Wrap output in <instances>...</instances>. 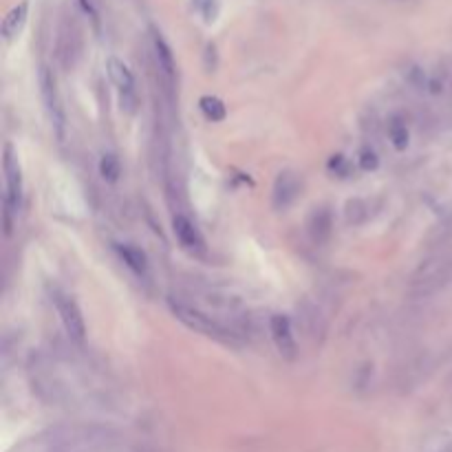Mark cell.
<instances>
[{
  "label": "cell",
  "instance_id": "3957f363",
  "mask_svg": "<svg viewBox=\"0 0 452 452\" xmlns=\"http://www.w3.org/2000/svg\"><path fill=\"white\" fill-rule=\"evenodd\" d=\"M40 97H42V104H44V111L49 115V122L54 126V132L58 139H64V130H66V115H64V106H62V97H60V91H58V82H56V75L42 66L40 69Z\"/></svg>",
  "mask_w": 452,
  "mask_h": 452
},
{
  "label": "cell",
  "instance_id": "52a82bcc",
  "mask_svg": "<svg viewBox=\"0 0 452 452\" xmlns=\"http://www.w3.org/2000/svg\"><path fill=\"white\" fill-rule=\"evenodd\" d=\"M172 230H175V237L177 241L188 249V252H203L206 249V241L201 237L199 227L188 219V216L177 214L172 219Z\"/></svg>",
  "mask_w": 452,
  "mask_h": 452
},
{
  "label": "cell",
  "instance_id": "7a4b0ae2",
  "mask_svg": "<svg viewBox=\"0 0 452 452\" xmlns=\"http://www.w3.org/2000/svg\"><path fill=\"white\" fill-rule=\"evenodd\" d=\"M3 172H5V196H3L5 232L11 234V216L18 214L20 201H23V170H20L18 157H15L11 144H5V153H3Z\"/></svg>",
  "mask_w": 452,
  "mask_h": 452
},
{
  "label": "cell",
  "instance_id": "9c48e42d",
  "mask_svg": "<svg viewBox=\"0 0 452 452\" xmlns=\"http://www.w3.org/2000/svg\"><path fill=\"white\" fill-rule=\"evenodd\" d=\"M153 49H155V60H157L161 75L172 84L177 77V62H175V54H172L170 44L165 42V38L159 31H153Z\"/></svg>",
  "mask_w": 452,
  "mask_h": 452
},
{
  "label": "cell",
  "instance_id": "8fae6325",
  "mask_svg": "<svg viewBox=\"0 0 452 452\" xmlns=\"http://www.w3.org/2000/svg\"><path fill=\"white\" fill-rule=\"evenodd\" d=\"M117 249V254H120V258L126 263V267H130L135 274H146L148 272V256L144 249L135 247V245H130V243H124V245H115Z\"/></svg>",
  "mask_w": 452,
  "mask_h": 452
},
{
  "label": "cell",
  "instance_id": "4fadbf2b",
  "mask_svg": "<svg viewBox=\"0 0 452 452\" xmlns=\"http://www.w3.org/2000/svg\"><path fill=\"white\" fill-rule=\"evenodd\" d=\"M199 108L201 113L206 115V120L210 122H223L225 117H227V108L225 104L221 102L219 97H214V95H203L199 99Z\"/></svg>",
  "mask_w": 452,
  "mask_h": 452
},
{
  "label": "cell",
  "instance_id": "2e32d148",
  "mask_svg": "<svg viewBox=\"0 0 452 452\" xmlns=\"http://www.w3.org/2000/svg\"><path fill=\"white\" fill-rule=\"evenodd\" d=\"M192 3L199 15L203 18V23L212 25L216 20V13H219V3H216V0H192Z\"/></svg>",
  "mask_w": 452,
  "mask_h": 452
},
{
  "label": "cell",
  "instance_id": "30bf717a",
  "mask_svg": "<svg viewBox=\"0 0 452 452\" xmlns=\"http://www.w3.org/2000/svg\"><path fill=\"white\" fill-rule=\"evenodd\" d=\"M27 15H29V3H27V0L18 3L5 15V20H3V38H5V42H11L25 29Z\"/></svg>",
  "mask_w": 452,
  "mask_h": 452
},
{
  "label": "cell",
  "instance_id": "5b68a950",
  "mask_svg": "<svg viewBox=\"0 0 452 452\" xmlns=\"http://www.w3.org/2000/svg\"><path fill=\"white\" fill-rule=\"evenodd\" d=\"M54 303H56V309L60 313L64 331L77 342L84 340L87 338V322H84V315H82L75 300L69 294L54 289Z\"/></svg>",
  "mask_w": 452,
  "mask_h": 452
},
{
  "label": "cell",
  "instance_id": "5bb4252c",
  "mask_svg": "<svg viewBox=\"0 0 452 452\" xmlns=\"http://www.w3.org/2000/svg\"><path fill=\"white\" fill-rule=\"evenodd\" d=\"M99 175H102V179L104 181H108V183H115L117 179H120V175H122V163H120V159H117L115 155H104L102 159H99Z\"/></svg>",
  "mask_w": 452,
  "mask_h": 452
},
{
  "label": "cell",
  "instance_id": "ba28073f",
  "mask_svg": "<svg viewBox=\"0 0 452 452\" xmlns=\"http://www.w3.org/2000/svg\"><path fill=\"white\" fill-rule=\"evenodd\" d=\"M300 194V181L294 172L289 170H284L278 175L276 183H274V206L278 210H284V208H289L294 201L298 199Z\"/></svg>",
  "mask_w": 452,
  "mask_h": 452
},
{
  "label": "cell",
  "instance_id": "8992f818",
  "mask_svg": "<svg viewBox=\"0 0 452 452\" xmlns=\"http://www.w3.org/2000/svg\"><path fill=\"white\" fill-rule=\"evenodd\" d=\"M270 333H272V340L278 349V353L284 360H296L298 356V344L294 338V331H291V320L284 313H274L270 318Z\"/></svg>",
  "mask_w": 452,
  "mask_h": 452
},
{
  "label": "cell",
  "instance_id": "7c38bea8",
  "mask_svg": "<svg viewBox=\"0 0 452 452\" xmlns=\"http://www.w3.org/2000/svg\"><path fill=\"white\" fill-rule=\"evenodd\" d=\"M331 227H333V221H331V214L327 210L313 212L311 223H309V234L315 243H325L331 237Z\"/></svg>",
  "mask_w": 452,
  "mask_h": 452
},
{
  "label": "cell",
  "instance_id": "e0dca14e",
  "mask_svg": "<svg viewBox=\"0 0 452 452\" xmlns=\"http://www.w3.org/2000/svg\"><path fill=\"white\" fill-rule=\"evenodd\" d=\"M360 168L366 170V172L377 168V155L373 153V150L366 148V150H362V153H360Z\"/></svg>",
  "mask_w": 452,
  "mask_h": 452
},
{
  "label": "cell",
  "instance_id": "9a60e30c",
  "mask_svg": "<svg viewBox=\"0 0 452 452\" xmlns=\"http://www.w3.org/2000/svg\"><path fill=\"white\" fill-rule=\"evenodd\" d=\"M389 139L395 146V150H404L408 146V128L399 117H395V120L389 124Z\"/></svg>",
  "mask_w": 452,
  "mask_h": 452
},
{
  "label": "cell",
  "instance_id": "277c9868",
  "mask_svg": "<svg viewBox=\"0 0 452 452\" xmlns=\"http://www.w3.org/2000/svg\"><path fill=\"white\" fill-rule=\"evenodd\" d=\"M106 71H108L111 82L117 87V91H120L122 111L132 115L137 111V104H139V97H137V91H135V75H132V71L120 58H108Z\"/></svg>",
  "mask_w": 452,
  "mask_h": 452
},
{
  "label": "cell",
  "instance_id": "6da1fadb",
  "mask_svg": "<svg viewBox=\"0 0 452 452\" xmlns=\"http://www.w3.org/2000/svg\"><path fill=\"white\" fill-rule=\"evenodd\" d=\"M168 307H170V311H172V315L177 318V320L183 322L188 329H192L196 333H203V336L214 338L219 342H232L234 340V336L223 325L216 322L212 315L199 311L196 307L186 305V303H181V300H175V298L168 300Z\"/></svg>",
  "mask_w": 452,
  "mask_h": 452
},
{
  "label": "cell",
  "instance_id": "ac0fdd59",
  "mask_svg": "<svg viewBox=\"0 0 452 452\" xmlns=\"http://www.w3.org/2000/svg\"><path fill=\"white\" fill-rule=\"evenodd\" d=\"M80 5H82V9H84L89 15H93V18H97V9H95V3H93V0H80Z\"/></svg>",
  "mask_w": 452,
  "mask_h": 452
}]
</instances>
